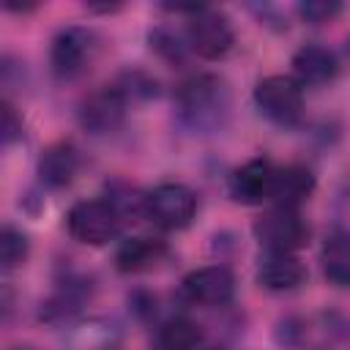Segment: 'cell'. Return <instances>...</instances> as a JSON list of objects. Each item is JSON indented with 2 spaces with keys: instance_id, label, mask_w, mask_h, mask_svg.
<instances>
[{
  "instance_id": "1",
  "label": "cell",
  "mask_w": 350,
  "mask_h": 350,
  "mask_svg": "<svg viewBox=\"0 0 350 350\" xmlns=\"http://www.w3.org/2000/svg\"><path fill=\"white\" fill-rule=\"evenodd\" d=\"M175 112L178 120L197 134L219 131L230 115V90L227 82L216 74H194L175 88Z\"/></svg>"
},
{
  "instance_id": "2",
  "label": "cell",
  "mask_w": 350,
  "mask_h": 350,
  "mask_svg": "<svg viewBox=\"0 0 350 350\" xmlns=\"http://www.w3.org/2000/svg\"><path fill=\"white\" fill-rule=\"evenodd\" d=\"M254 238L265 252H298L309 243V224L298 213V208L271 205L254 219Z\"/></svg>"
},
{
  "instance_id": "3",
  "label": "cell",
  "mask_w": 350,
  "mask_h": 350,
  "mask_svg": "<svg viewBox=\"0 0 350 350\" xmlns=\"http://www.w3.org/2000/svg\"><path fill=\"white\" fill-rule=\"evenodd\" d=\"M254 104L276 126H295L304 115V88L287 74H271L254 85Z\"/></svg>"
},
{
  "instance_id": "4",
  "label": "cell",
  "mask_w": 350,
  "mask_h": 350,
  "mask_svg": "<svg viewBox=\"0 0 350 350\" xmlns=\"http://www.w3.org/2000/svg\"><path fill=\"white\" fill-rule=\"evenodd\" d=\"M120 213L112 208L109 200H79L66 213L68 235L88 246L109 243L120 230Z\"/></svg>"
},
{
  "instance_id": "5",
  "label": "cell",
  "mask_w": 350,
  "mask_h": 350,
  "mask_svg": "<svg viewBox=\"0 0 350 350\" xmlns=\"http://www.w3.org/2000/svg\"><path fill=\"white\" fill-rule=\"evenodd\" d=\"M98 52V38L90 27H63L49 46V66L55 71V77L60 79H74L79 74H85L93 63Z\"/></svg>"
},
{
  "instance_id": "6",
  "label": "cell",
  "mask_w": 350,
  "mask_h": 350,
  "mask_svg": "<svg viewBox=\"0 0 350 350\" xmlns=\"http://www.w3.org/2000/svg\"><path fill=\"white\" fill-rule=\"evenodd\" d=\"M126 109H129V93L118 82V85H101L90 90L79 101L77 118H79V126L90 134H112L123 126Z\"/></svg>"
},
{
  "instance_id": "7",
  "label": "cell",
  "mask_w": 350,
  "mask_h": 350,
  "mask_svg": "<svg viewBox=\"0 0 350 350\" xmlns=\"http://www.w3.org/2000/svg\"><path fill=\"white\" fill-rule=\"evenodd\" d=\"M197 213V197L183 183H161L145 194V219L161 230H183Z\"/></svg>"
},
{
  "instance_id": "8",
  "label": "cell",
  "mask_w": 350,
  "mask_h": 350,
  "mask_svg": "<svg viewBox=\"0 0 350 350\" xmlns=\"http://www.w3.org/2000/svg\"><path fill=\"white\" fill-rule=\"evenodd\" d=\"M186 41H189V49L200 55L202 60H219L232 49L235 33H232L230 19L221 11L202 5L197 14L189 16Z\"/></svg>"
},
{
  "instance_id": "9",
  "label": "cell",
  "mask_w": 350,
  "mask_h": 350,
  "mask_svg": "<svg viewBox=\"0 0 350 350\" xmlns=\"http://www.w3.org/2000/svg\"><path fill=\"white\" fill-rule=\"evenodd\" d=\"M180 290L191 304L227 306L235 295V276L227 265H202V268L186 273Z\"/></svg>"
},
{
  "instance_id": "10",
  "label": "cell",
  "mask_w": 350,
  "mask_h": 350,
  "mask_svg": "<svg viewBox=\"0 0 350 350\" xmlns=\"http://www.w3.org/2000/svg\"><path fill=\"white\" fill-rule=\"evenodd\" d=\"M273 175H276V164L271 159H252L230 175V183H227L230 197L243 205L271 202Z\"/></svg>"
},
{
  "instance_id": "11",
  "label": "cell",
  "mask_w": 350,
  "mask_h": 350,
  "mask_svg": "<svg viewBox=\"0 0 350 350\" xmlns=\"http://www.w3.org/2000/svg\"><path fill=\"white\" fill-rule=\"evenodd\" d=\"M293 79L301 88H323L339 74L336 55L323 44H304L293 55Z\"/></svg>"
},
{
  "instance_id": "12",
  "label": "cell",
  "mask_w": 350,
  "mask_h": 350,
  "mask_svg": "<svg viewBox=\"0 0 350 350\" xmlns=\"http://www.w3.org/2000/svg\"><path fill=\"white\" fill-rule=\"evenodd\" d=\"M257 282L271 293L295 290L306 282V265L293 252H265L257 265Z\"/></svg>"
},
{
  "instance_id": "13",
  "label": "cell",
  "mask_w": 350,
  "mask_h": 350,
  "mask_svg": "<svg viewBox=\"0 0 350 350\" xmlns=\"http://www.w3.org/2000/svg\"><path fill=\"white\" fill-rule=\"evenodd\" d=\"M38 180L49 189H63L74 180L77 170H79V153L71 142L60 139V142H52L41 150L38 156Z\"/></svg>"
},
{
  "instance_id": "14",
  "label": "cell",
  "mask_w": 350,
  "mask_h": 350,
  "mask_svg": "<svg viewBox=\"0 0 350 350\" xmlns=\"http://www.w3.org/2000/svg\"><path fill=\"white\" fill-rule=\"evenodd\" d=\"M167 254V243L150 235L126 238L115 252V268L120 273H142L156 268Z\"/></svg>"
},
{
  "instance_id": "15",
  "label": "cell",
  "mask_w": 350,
  "mask_h": 350,
  "mask_svg": "<svg viewBox=\"0 0 350 350\" xmlns=\"http://www.w3.org/2000/svg\"><path fill=\"white\" fill-rule=\"evenodd\" d=\"M314 191V175L309 167L304 164H284L276 167L273 175V191H271V202L273 205H284V208H298L301 202H306Z\"/></svg>"
},
{
  "instance_id": "16",
  "label": "cell",
  "mask_w": 350,
  "mask_h": 350,
  "mask_svg": "<svg viewBox=\"0 0 350 350\" xmlns=\"http://www.w3.org/2000/svg\"><path fill=\"white\" fill-rule=\"evenodd\" d=\"M323 273L336 287H350V232H334L320 252Z\"/></svg>"
},
{
  "instance_id": "17",
  "label": "cell",
  "mask_w": 350,
  "mask_h": 350,
  "mask_svg": "<svg viewBox=\"0 0 350 350\" xmlns=\"http://www.w3.org/2000/svg\"><path fill=\"white\" fill-rule=\"evenodd\" d=\"M200 345L202 328L183 314L170 317L156 328V350H200Z\"/></svg>"
},
{
  "instance_id": "18",
  "label": "cell",
  "mask_w": 350,
  "mask_h": 350,
  "mask_svg": "<svg viewBox=\"0 0 350 350\" xmlns=\"http://www.w3.org/2000/svg\"><path fill=\"white\" fill-rule=\"evenodd\" d=\"M148 41H150V49L161 57V60H167V63H183L186 60V52H189V41H186V36H180V33H175L172 27H153L150 33H148Z\"/></svg>"
},
{
  "instance_id": "19",
  "label": "cell",
  "mask_w": 350,
  "mask_h": 350,
  "mask_svg": "<svg viewBox=\"0 0 350 350\" xmlns=\"http://www.w3.org/2000/svg\"><path fill=\"white\" fill-rule=\"evenodd\" d=\"M27 252H30L27 235L22 230H16L14 224H3V232H0V262H3V271L19 268L27 260Z\"/></svg>"
},
{
  "instance_id": "20",
  "label": "cell",
  "mask_w": 350,
  "mask_h": 350,
  "mask_svg": "<svg viewBox=\"0 0 350 350\" xmlns=\"http://www.w3.org/2000/svg\"><path fill=\"white\" fill-rule=\"evenodd\" d=\"M107 200L112 202V208L120 213V219H134V216H145V194H139L134 186L115 180L109 183V194Z\"/></svg>"
},
{
  "instance_id": "21",
  "label": "cell",
  "mask_w": 350,
  "mask_h": 350,
  "mask_svg": "<svg viewBox=\"0 0 350 350\" xmlns=\"http://www.w3.org/2000/svg\"><path fill=\"white\" fill-rule=\"evenodd\" d=\"M339 11H342V3H336V0H306V3H298V14L309 25L331 22Z\"/></svg>"
},
{
  "instance_id": "22",
  "label": "cell",
  "mask_w": 350,
  "mask_h": 350,
  "mask_svg": "<svg viewBox=\"0 0 350 350\" xmlns=\"http://www.w3.org/2000/svg\"><path fill=\"white\" fill-rule=\"evenodd\" d=\"M16 139H22V118L16 112V107L5 98L3 101V145H14Z\"/></svg>"
},
{
  "instance_id": "23",
  "label": "cell",
  "mask_w": 350,
  "mask_h": 350,
  "mask_svg": "<svg viewBox=\"0 0 350 350\" xmlns=\"http://www.w3.org/2000/svg\"><path fill=\"white\" fill-rule=\"evenodd\" d=\"M14 350H36V347H14Z\"/></svg>"
}]
</instances>
